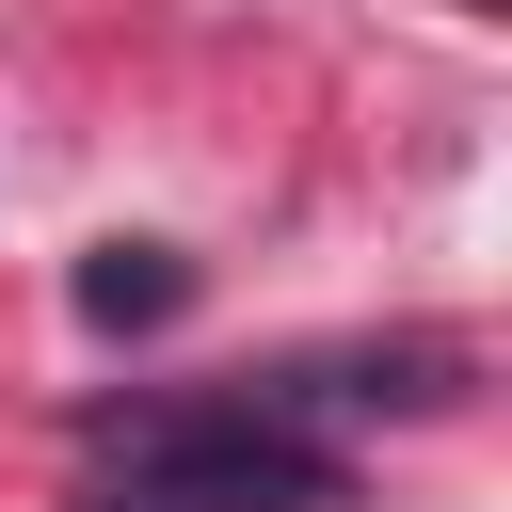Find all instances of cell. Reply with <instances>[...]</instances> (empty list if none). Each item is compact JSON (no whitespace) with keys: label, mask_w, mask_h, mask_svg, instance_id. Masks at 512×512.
<instances>
[{"label":"cell","mask_w":512,"mask_h":512,"mask_svg":"<svg viewBox=\"0 0 512 512\" xmlns=\"http://www.w3.org/2000/svg\"><path fill=\"white\" fill-rule=\"evenodd\" d=\"M96 448H112L96 512H336V448L304 416H272L256 384L240 400H128V416H96Z\"/></svg>","instance_id":"obj_1"},{"label":"cell","mask_w":512,"mask_h":512,"mask_svg":"<svg viewBox=\"0 0 512 512\" xmlns=\"http://www.w3.org/2000/svg\"><path fill=\"white\" fill-rule=\"evenodd\" d=\"M192 304V272L160 256V240H112V256H80V320L96 336H144V320H176Z\"/></svg>","instance_id":"obj_2"}]
</instances>
